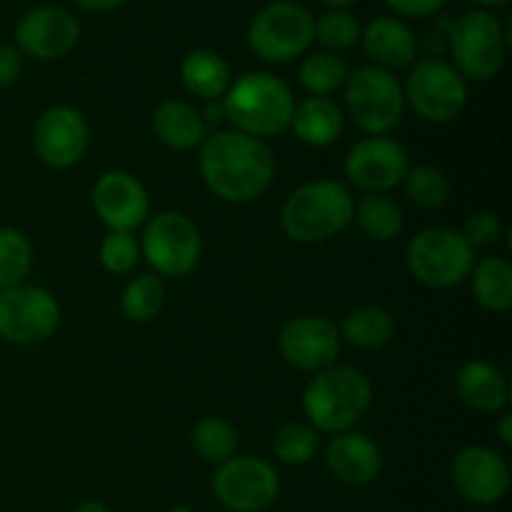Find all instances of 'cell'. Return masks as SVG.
Instances as JSON below:
<instances>
[{
    "label": "cell",
    "instance_id": "cell-30",
    "mask_svg": "<svg viewBox=\"0 0 512 512\" xmlns=\"http://www.w3.org/2000/svg\"><path fill=\"white\" fill-rule=\"evenodd\" d=\"M165 308V283L155 273H143L128 280L120 293V310L133 323H150Z\"/></svg>",
    "mask_w": 512,
    "mask_h": 512
},
{
    "label": "cell",
    "instance_id": "cell-16",
    "mask_svg": "<svg viewBox=\"0 0 512 512\" xmlns=\"http://www.w3.org/2000/svg\"><path fill=\"white\" fill-rule=\"evenodd\" d=\"M80 23L70 10L40 5L20 15L15 25V48L35 60H60L75 50Z\"/></svg>",
    "mask_w": 512,
    "mask_h": 512
},
{
    "label": "cell",
    "instance_id": "cell-20",
    "mask_svg": "<svg viewBox=\"0 0 512 512\" xmlns=\"http://www.w3.org/2000/svg\"><path fill=\"white\" fill-rule=\"evenodd\" d=\"M365 55L375 68H383L388 73L403 70L415 63L420 53V40L413 28L398 18H375L370 20L360 35Z\"/></svg>",
    "mask_w": 512,
    "mask_h": 512
},
{
    "label": "cell",
    "instance_id": "cell-41",
    "mask_svg": "<svg viewBox=\"0 0 512 512\" xmlns=\"http://www.w3.org/2000/svg\"><path fill=\"white\" fill-rule=\"evenodd\" d=\"M498 438L503 445H512V415L505 413L498 425Z\"/></svg>",
    "mask_w": 512,
    "mask_h": 512
},
{
    "label": "cell",
    "instance_id": "cell-22",
    "mask_svg": "<svg viewBox=\"0 0 512 512\" xmlns=\"http://www.w3.org/2000/svg\"><path fill=\"white\" fill-rule=\"evenodd\" d=\"M458 398L475 413H503L510 403L508 378L488 360H470L455 378Z\"/></svg>",
    "mask_w": 512,
    "mask_h": 512
},
{
    "label": "cell",
    "instance_id": "cell-37",
    "mask_svg": "<svg viewBox=\"0 0 512 512\" xmlns=\"http://www.w3.org/2000/svg\"><path fill=\"white\" fill-rule=\"evenodd\" d=\"M23 73V53L15 45L0 43V90L10 88Z\"/></svg>",
    "mask_w": 512,
    "mask_h": 512
},
{
    "label": "cell",
    "instance_id": "cell-8",
    "mask_svg": "<svg viewBox=\"0 0 512 512\" xmlns=\"http://www.w3.org/2000/svg\"><path fill=\"white\" fill-rule=\"evenodd\" d=\"M315 18L308 8L290 0L270 3L250 20L248 48L263 63H293L315 43Z\"/></svg>",
    "mask_w": 512,
    "mask_h": 512
},
{
    "label": "cell",
    "instance_id": "cell-32",
    "mask_svg": "<svg viewBox=\"0 0 512 512\" xmlns=\"http://www.w3.org/2000/svg\"><path fill=\"white\" fill-rule=\"evenodd\" d=\"M405 195L410 203L423 210H438L448 203L450 198V180L448 175L433 165H415L408 170L403 180Z\"/></svg>",
    "mask_w": 512,
    "mask_h": 512
},
{
    "label": "cell",
    "instance_id": "cell-21",
    "mask_svg": "<svg viewBox=\"0 0 512 512\" xmlns=\"http://www.w3.org/2000/svg\"><path fill=\"white\" fill-rule=\"evenodd\" d=\"M150 128L165 148L180 150V153L198 150L208 138V125L200 118V110L178 98L163 100L153 110Z\"/></svg>",
    "mask_w": 512,
    "mask_h": 512
},
{
    "label": "cell",
    "instance_id": "cell-14",
    "mask_svg": "<svg viewBox=\"0 0 512 512\" xmlns=\"http://www.w3.org/2000/svg\"><path fill=\"white\" fill-rule=\"evenodd\" d=\"M88 148L90 125L73 105H53L35 120L33 150L48 168H73L85 158Z\"/></svg>",
    "mask_w": 512,
    "mask_h": 512
},
{
    "label": "cell",
    "instance_id": "cell-35",
    "mask_svg": "<svg viewBox=\"0 0 512 512\" xmlns=\"http://www.w3.org/2000/svg\"><path fill=\"white\" fill-rule=\"evenodd\" d=\"M98 258L110 275H130L143 258L140 240L133 233H108L100 243Z\"/></svg>",
    "mask_w": 512,
    "mask_h": 512
},
{
    "label": "cell",
    "instance_id": "cell-29",
    "mask_svg": "<svg viewBox=\"0 0 512 512\" xmlns=\"http://www.w3.org/2000/svg\"><path fill=\"white\" fill-rule=\"evenodd\" d=\"M190 445L200 460L220 465L233 458L235 450H238V430L225 418L205 415L190 430Z\"/></svg>",
    "mask_w": 512,
    "mask_h": 512
},
{
    "label": "cell",
    "instance_id": "cell-13",
    "mask_svg": "<svg viewBox=\"0 0 512 512\" xmlns=\"http://www.w3.org/2000/svg\"><path fill=\"white\" fill-rule=\"evenodd\" d=\"M410 168L408 150L390 135H368L345 155V178L365 193H390Z\"/></svg>",
    "mask_w": 512,
    "mask_h": 512
},
{
    "label": "cell",
    "instance_id": "cell-26",
    "mask_svg": "<svg viewBox=\"0 0 512 512\" xmlns=\"http://www.w3.org/2000/svg\"><path fill=\"white\" fill-rule=\"evenodd\" d=\"M340 340L360 350H378L393 340L395 318L390 310L380 305H360L350 310L338 328Z\"/></svg>",
    "mask_w": 512,
    "mask_h": 512
},
{
    "label": "cell",
    "instance_id": "cell-2",
    "mask_svg": "<svg viewBox=\"0 0 512 512\" xmlns=\"http://www.w3.org/2000/svg\"><path fill=\"white\" fill-rule=\"evenodd\" d=\"M355 198L333 178H315L295 188L280 208V225L293 243L318 245L338 238L353 223Z\"/></svg>",
    "mask_w": 512,
    "mask_h": 512
},
{
    "label": "cell",
    "instance_id": "cell-7",
    "mask_svg": "<svg viewBox=\"0 0 512 512\" xmlns=\"http://www.w3.org/2000/svg\"><path fill=\"white\" fill-rule=\"evenodd\" d=\"M345 110L365 135H390L405 115L403 85L375 65L350 70L345 80Z\"/></svg>",
    "mask_w": 512,
    "mask_h": 512
},
{
    "label": "cell",
    "instance_id": "cell-28",
    "mask_svg": "<svg viewBox=\"0 0 512 512\" xmlns=\"http://www.w3.org/2000/svg\"><path fill=\"white\" fill-rule=\"evenodd\" d=\"M350 75V65L343 55L328 53V50H318V53L305 55V60L300 63L298 80L310 95H318V98H330L335 90H340L345 85Z\"/></svg>",
    "mask_w": 512,
    "mask_h": 512
},
{
    "label": "cell",
    "instance_id": "cell-43",
    "mask_svg": "<svg viewBox=\"0 0 512 512\" xmlns=\"http://www.w3.org/2000/svg\"><path fill=\"white\" fill-rule=\"evenodd\" d=\"M470 3L480 5V10H485V8H505L510 0H470Z\"/></svg>",
    "mask_w": 512,
    "mask_h": 512
},
{
    "label": "cell",
    "instance_id": "cell-19",
    "mask_svg": "<svg viewBox=\"0 0 512 512\" xmlns=\"http://www.w3.org/2000/svg\"><path fill=\"white\" fill-rule=\"evenodd\" d=\"M325 465L338 483L348 488H365L375 483L383 470L380 448L363 433H340L325 448Z\"/></svg>",
    "mask_w": 512,
    "mask_h": 512
},
{
    "label": "cell",
    "instance_id": "cell-36",
    "mask_svg": "<svg viewBox=\"0 0 512 512\" xmlns=\"http://www.w3.org/2000/svg\"><path fill=\"white\" fill-rule=\"evenodd\" d=\"M463 238L468 240L470 248H490V245L500 243L505 228L503 220H500L498 213L493 210H480V213H473L463 225Z\"/></svg>",
    "mask_w": 512,
    "mask_h": 512
},
{
    "label": "cell",
    "instance_id": "cell-45",
    "mask_svg": "<svg viewBox=\"0 0 512 512\" xmlns=\"http://www.w3.org/2000/svg\"><path fill=\"white\" fill-rule=\"evenodd\" d=\"M165 512H193L188 508V505H173V508H168Z\"/></svg>",
    "mask_w": 512,
    "mask_h": 512
},
{
    "label": "cell",
    "instance_id": "cell-1",
    "mask_svg": "<svg viewBox=\"0 0 512 512\" xmlns=\"http://www.w3.org/2000/svg\"><path fill=\"white\" fill-rule=\"evenodd\" d=\"M198 168L205 188L225 203L263 198L275 180V155L265 140L238 130H215L200 145Z\"/></svg>",
    "mask_w": 512,
    "mask_h": 512
},
{
    "label": "cell",
    "instance_id": "cell-5",
    "mask_svg": "<svg viewBox=\"0 0 512 512\" xmlns=\"http://www.w3.org/2000/svg\"><path fill=\"white\" fill-rule=\"evenodd\" d=\"M448 50L453 55V68L463 75L465 83H488L498 78L510 48V30L490 10H468L450 20Z\"/></svg>",
    "mask_w": 512,
    "mask_h": 512
},
{
    "label": "cell",
    "instance_id": "cell-27",
    "mask_svg": "<svg viewBox=\"0 0 512 512\" xmlns=\"http://www.w3.org/2000/svg\"><path fill=\"white\" fill-rule=\"evenodd\" d=\"M353 220L358 223L360 233L373 243H390L405 228L403 208L388 193H365L355 203Z\"/></svg>",
    "mask_w": 512,
    "mask_h": 512
},
{
    "label": "cell",
    "instance_id": "cell-12",
    "mask_svg": "<svg viewBox=\"0 0 512 512\" xmlns=\"http://www.w3.org/2000/svg\"><path fill=\"white\" fill-rule=\"evenodd\" d=\"M58 325L60 305L45 288L23 283L0 290V340L38 345L53 338Z\"/></svg>",
    "mask_w": 512,
    "mask_h": 512
},
{
    "label": "cell",
    "instance_id": "cell-17",
    "mask_svg": "<svg viewBox=\"0 0 512 512\" xmlns=\"http://www.w3.org/2000/svg\"><path fill=\"white\" fill-rule=\"evenodd\" d=\"M95 215L108 233H133L150 215V198L145 185L125 170H105L90 193Z\"/></svg>",
    "mask_w": 512,
    "mask_h": 512
},
{
    "label": "cell",
    "instance_id": "cell-31",
    "mask_svg": "<svg viewBox=\"0 0 512 512\" xmlns=\"http://www.w3.org/2000/svg\"><path fill=\"white\" fill-rule=\"evenodd\" d=\"M33 270V245L18 228H0V290L23 285Z\"/></svg>",
    "mask_w": 512,
    "mask_h": 512
},
{
    "label": "cell",
    "instance_id": "cell-15",
    "mask_svg": "<svg viewBox=\"0 0 512 512\" xmlns=\"http://www.w3.org/2000/svg\"><path fill=\"white\" fill-rule=\"evenodd\" d=\"M278 348L285 363L315 375L338 363L343 340L333 320L323 315H300L283 325L278 335Z\"/></svg>",
    "mask_w": 512,
    "mask_h": 512
},
{
    "label": "cell",
    "instance_id": "cell-40",
    "mask_svg": "<svg viewBox=\"0 0 512 512\" xmlns=\"http://www.w3.org/2000/svg\"><path fill=\"white\" fill-rule=\"evenodd\" d=\"M73 3L88 13H110V10L120 8L125 0H73Z\"/></svg>",
    "mask_w": 512,
    "mask_h": 512
},
{
    "label": "cell",
    "instance_id": "cell-24",
    "mask_svg": "<svg viewBox=\"0 0 512 512\" xmlns=\"http://www.w3.org/2000/svg\"><path fill=\"white\" fill-rule=\"evenodd\" d=\"M180 80L193 98L220 100L233 83L228 60L208 48L190 50L180 63Z\"/></svg>",
    "mask_w": 512,
    "mask_h": 512
},
{
    "label": "cell",
    "instance_id": "cell-6",
    "mask_svg": "<svg viewBox=\"0 0 512 512\" xmlns=\"http://www.w3.org/2000/svg\"><path fill=\"white\" fill-rule=\"evenodd\" d=\"M475 250L460 230L425 228L405 248V265L418 283L448 290L465 283L475 265Z\"/></svg>",
    "mask_w": 512,
    "mask_h": 512
},
{
    "label": "cell",
    "instance_id": "cell-25",
    "mask_svg": "<svg viewBox=\"0 0 512 512\" xmlns=\"http://www.w3.org/2000/svg\"><path fill=\"white\" fill-rule=\"evenodd\" d=\"M473 295L490 313H508L512 308V265L503 255H485L470 270Z\"/></svg>",
    "mask_w": 512,
    "mask_h": 512
},
{
    "label": "cell",
    "instance_id": "cell-3",
    "mask_svg": "<svg viewBox=\"0 0 512 512\" xmlns=\"http://www.w3.org/2000/svg\"><path fill=\"white\" fill-rule=\"evenodd\" d=\"M225 120L230 130L268 143L290 128L295 110V95L290 85L268 70H253L230 83L223 95Z\"/></svg>",
    "mask_w": 512,
    "mask_h": 512
},
{
    "label": "cell",
    "instance_id": "cell-42",
    "mask_svg": "<svg viewBox=\"0 0 512 512\" xmlns=\"http://www.w3.org/2000/svg\"><path fill=\"white\" fill-rule=\"evenodd\" d=\"M73 512H110V508L105 503H100V500H85Z\"/></svg>",
    "mask_w": 512,
    "mask_h": 512
},
{
    "label": "cell",
    "instance_id": "cell-39",
    "mask_svg": "<svg viewBox=\"0 0 512 512\" xmlns=\"http://www.w3.org/2000/svg\"><path fill=\"white\" fill-rule=\"evenodd\" d=\"M200 118L205 120V125H220L225 120V105L223 98L220 100H208L205 108L200 110Z\"/></svg>",
    "mask_w": 512,
    "mask_h": 512
},
{
    "label": "cell",
    "instance_id": "cell-38",
    "mask_svg": "<svg viewBox=\"0 0 512 512\" xmlns=\"http://www.w3.org/2000/svg\"><path fill=\"white\" fill-rule=\"evenodd\" d=\"M390 8L405 18H430L448 5V0H385Z\"/></svg>",
    "mask_w": 512,
    "mask_h": 512
},
{
    "label": "cell",
    "instance_id": "cell-44",
    "mask_svg": "<svg viewBox=\"0 0 512 512\" xmlns=\"http://www.w3.org/2000/svg\"><path fill=\"white\" fill-rule=\"evenodd\" d=\"M318 3L328 5V8H333V10H345V8H348V5L358 3V0H318Z\"/></svg>",
    "mask_w": 512,
    "mask_h": 512
},
{
    "label": "cell",
    "instance_id": "cell-23",
    "mask_svg": "<svg viewBox=\"0 0 512 512\" xmlns=\"http://www.w3.org/2000/svg\"><path fill=\"white\" fill-rule=\"evenodd\" d=\"M295 138L310 148H328L345 130V113L333 98H310L295 103L290 128Z\"/></svg>",
    "mask_w": 512,
    "mask_h": 512
},
{
    "label": "cell",
    "instance_id": "cell-34",
    "mask_svg": "<svg viewBox=\"0 0 512 512\" xmlns=\"http://www.w3.org/2000/svg\"><path fill=\"white\" fill-rule=\"evenodd\" d=\"M360 35H363V25L348 10H328L315 20L313 38L328 53L340 55L343 50L353 48L355 43H360Z\"/></svg>",
    "mask_w": 512,
    "mask_h": 512
},
{
    "label": "cell",
    "instance_id": "cell-11",
    "mask_svg": "<svg viewBox=\"0 0 512 512\" xmlns=\"http://www.w3.org/2000/svg\"><path fill=\"white\" fill-rule=\"evenodd\" d=\"M213 495L230 512H263L278 500L280 475L268 460L233 455L215 470Z\"/></svg>",
    "mask_w": 512,
    "mask_h": 512
},
{
    "label": "cell",
    "instance_id": "cell-33",
    "mask_svg": "<svg viewBox=\"0 0 512 512\" xmlns=\"http://www.w3.org/2000/svg\"><path fill=\"white\" fill-rule=\"evenodd\" d=\"M320 450V433L308 423H285L273 435V455L285 465H308Z\"/></svg>",
    "mask_w": 512,
    "mask_h": 512
},
{
    "label": "cell",
    "instance_id": "cell-10",
    "mask_svg": "<svg viewBox=\"0 0 512 512\" xmlns=\"http://www.w3.org/2000/svg\"><path fill=\"white\" fill-rule=\"evenodd\" d=\"M405 108L425 123H453L468 108V83L443 58L418 60L403 85Z\"/></svg>",
    "mask_w": 512,
    "mask_h": 512
},
{
    "label": "cell",
    "instance_id": "cell-4",
    "mask_svg": "<svg viewBox=\"0 0 512 512\" xmlns=\"http://www.w3.org/2000/svg\"><path fill=\"white\" fill-rule=\"evenodd\" d=\"M370 405L373 385L353 365H330L315 373L303 390V413L315 433H348L365 418Z\"/></svg>",
    "mask_w": 512,
    "mask_h": 512
},
{
    "label": "cell",
    "instance_id": "cell-9",
    "mask_svg": "<svg viewBox=\"0 0 512 512\" xmlns=\"http://www.w3.org/2000/svg\"><path fill=\"white\" fill-rule=\"evenodd\" d=\"M140 253L158 278H185L198 268L203 238L188 215L163 210L145 220Z\"/></svg>",
    "mask_w": 512,
    "mask_h": 512
},
{
    "label": "cell",
    "instance_id": "cell-18",
    "mask_svg": "<svg viewBox=\"0 0 512 512\" xmlns=\"http://www.w3.org/2000/svg\"><path fill=\"white\" fill-rule=\"evenodd\" d=\"M453 485L468 503L495 505L508 495L510 468L498 450L488 445H468L453 460Z\"/></svg>",
    "mask_w": 512,
    "mask_h": 512
}]
</instances>
